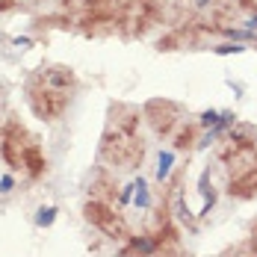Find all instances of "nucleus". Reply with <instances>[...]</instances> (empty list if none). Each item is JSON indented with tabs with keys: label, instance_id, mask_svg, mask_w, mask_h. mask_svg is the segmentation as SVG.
<instances>
[{
	"label": "nucleus",
	"instance_id": "10",
	"mask_svg": "<svg viewBox=\"0 0 257 257\" xmlns=\"http://www.w3.org/2000/svg\"><path fill=\"white\" fill-rule=\"evenodd\" d=\"M136 183V189H133V204L136 207H148L151 204V195H148V186H145V180H133Z\"/></svg>",
	"mask_w": 257,
	"mask_h": 257
},
{
	"label": "nucleus",
	"instance_id": "11",
	"mask_svg": "<svg viewBox=\"0 0 257 257\" xmlns=\"http://www.w3.org/2000/svg\"><path fill=\"white\" fill-rule=\"evenodd\" d=\"M53 219H56V207H39V213H36V225L39 228H51Z\"/></svg>",
	"mask_w": 257,
	"mask_h": 257
},
{
	"label": "nucleus",
	"instance_id": "13",
	"mask_svg": "<svg viewBox=\"0 0 257 257\" xmlns=\"http://www.w3.org/2000/svg\"><path fill=\"white\" fill-rule=\"evenodd\" d=\"M239 257H257V231H254V236H251V242L242 248V254Z\"/></svg>",
	"mask_w": 257,
	"mask_h": 257
},
{
	"label": "nucleus",
	"instance_id": "12",
	"mask_svg": "<svg viewBox=\"0 0 257 257\" xmlns=\"http://www.w3.org/2000/svg\"><path fill=\"white\" fill-rule=\"evenodd\" d=\"M222 121V112H216V109H207L204 115H201V121H198V127H216Z\"/></svg>",
	"mask_w": 257,
	"mask_h": 257
},
{
	"label": "nucleus",
	"instance_id": "4",
	"mask_svg": "<svg viewBox=\"0 0 257 257\" xmlns=\"http://www.w3.org/2000/svg\"><path fill=\"white\" fill-rule=\"evenodd\" d=\"M83 216H86V222H92V225H95L98 231H103L106 236H130L124 216L115 213V207H109L106 201L89 198L86 207H83Z\"/></svg>",
	"mask_w": 257,
	"mask_h": 257
},
{
	"label": "nucleus",
	"instance_id": "6",
	"mask_svg": "<svg viewBox=\"0 0 257 257\" xmlns=\"http://www.w3.org/2000/svg\"><path fill=\"white\" fill-rule=\"evenodd\" d=\"M160 236H130V242L124 245L121 257H151L160 248Z\"/></svg>",
	"mask_w": 257,
	"mask_h": 257
},
{
	"label": "nucleus",
	"instance_id": "2",
	"mask_svg": "<svg viewBox=\"0 0 257 257\" xmlns=\"http://www.w3.org/2000/svg\"><path fill=\"white\" fill-rule=\"evenodd\" d=\"M77 92V74L68 65H42L27 80V103L42 121H59Z\"/></svg>",
	"mask_w": 257,
	"mask_h": 257
},
{
	"label": "nucleus",
	"instance_id": "16",
	"mask_svg": "<svg viewBox=\"0 0 257 257\" xmlns=\"http://www.w3.org/2000/svg\"><path fill=\"white\" fill-rule=\"evenodd\" d=\"M0 133H3V130H0Z\"/></svg>",
	"mask_w": 257,
	"mask_h": 257
},
{
	"label": "nucleus",
	"instance_id": "7",
	"mask_svg": "<svg viewBox=\"0 0 257 257\" xmlns=\"http://www.w3.org/2000/svg\"><path fill=\"white\" fill-rule=\"evenodd\" d=\"M228 192H231L233 198H254L257 195V169L236 180H228Z\"/></svg>",
	"mask_w": 257,
	"mask_h": 257
},
{
	"label": "nucleus",
	"instance_id": "5",
	"mask_svg": "<svg viewBox=\"0 0 257 257\" xmlns=\"http://www.w3.org/2000/svg\"><path fill=\"white\" fill-rule=\"evenodd\" d=\"M145 118L154 124V130L160 136H172L180 127V106L175 101H148L145 106Z\"/></svg>",
	"mask_w": 257,
	"mask_h": 257
},
{
	"label": "nucleus",
	"instance_id": "15",
	"mask_svg": "<svg viewBox=\"0 0 257 257\" xmlns=\"http://www.w3.org/2000/svg\"><path fill=\"white\" fill-rule=\"evenodd\" d=\"M12 186H15V180L9 178V175H6V178H0V192H3V195H6V192H12Z\"/></svg>",
	"mask_w": 257,
	"mask_h": 257
},
{
	"label": "nucleus",
	"instance_id": "1",
	"mask_svg": "<svg viewBox=\"0 0 257 257\" xmlns=\"http://www.w3.org/2000/svg\"><path fill=\"white\" fill-rule=\"evenodd\" d=\"M101 163L112 169H136L145 160V142H142V112L130 103H112L109 118L101 133L98 145Z\"/></svg>",
	"mask_w": 257,
	"mask_h": 257
},
{
	"label": "nucleus",
	"instance_id": "3",
	"mask_svg": "<svg viewBox=\"0 0 257 257\" xmlns=\"http://www.w3.org/2000/svg\"><path fill=\"white\" fill-rule=\"evenodd\" d=\"M0 151H3V160L9 163V169L27 172V178H33V180H39L45 175V169H48L39 142L21 124H15V121H9L6 130L0 133Z\"/></svg>",
	"mask_w": 257,
	"mask_h": 257
},
{
	"label": "nucleus",
	"instance_id": "8",
	"mask_svg": "<svg viewBox=\"0 0 257 257\" xmlns=\"http://www.w3.org/2000/svg\"><path fill=\"white\" fill-rule=\"evenodd\" d=\"M172 166H175V151H160V157H157V180H160V183L169 180Z\"/></svg>",
	"mask_w": 257,
	"mask_h": 257
},
{
	"label": "nucleus",
	"instance_id": "14",
	"mask_svg": "<svg viewBox=\"0 0 257 257\" xmlns=\"http://www.w3.org/2000/svg\"><path fill=\"white\" fill-rule=\"evenodd\" d=\"M245 48L242 45H222V48H216V53H242Z\"/></svg>",
	"mask_w": 257,
	"mask_h": 257
},
{
	"label": "nucleus",
	"instance_id": "9",
	"mask_svg": "<svg viewBox=\"0 0 257 257\" xmlns=\"http://www.w3.org/2000/svg\"><path fill=\"white\" fill-rule=\"evenodd\" d=\"M192 142H195V127L192 124H180L178 133H175V148L186 151V148H192Z\"/></svg>",
	"mask_w": 257,
	"mask_h": 257
}]
</instances>
